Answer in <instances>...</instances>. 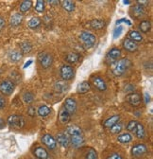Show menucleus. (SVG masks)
I'll list each match as a JSON object with an SVG mask.
<instances>
[{
    "mask_svg": "<svg viewBox=\"0 0 153 159\" xmlns=\"http://www.w3.org/2000/svg\"><path fill=\"white\" fill-rule=\"evenodd\" d=\"M41 19L40 18H38V17H33V18H31L29 21H28V26L30 28V29H36V28H38L40 25H41Z\"/></svg>",
    "mask_w": 153,
    "mask_h": 159,
    "instance_id": "32",
    "label": "nucleus"
},
{
    "mask_svg": "<svg viewBox=\"0 0 153 159\" xmlns=\"http://www.w3.org/2000/svg\"><path fill=\"white\" fill-rule=\"evenodd\" d=\"M122 30H123V28H122V27H118V28H116V30H114V38H117V37L121 34Z\"/></svg>",
    "mask_w": 153,
    "mask_h": 159,
    "instance_id": "42",
    "label": "nucleus"
},
{
    "mask_svg": "<svg viewBox=\"0 0 153 159\" xmlns=\"http://www.w3.org/2000/svg\"><path fill=\"white\" fill-rule=\"evenodd\" d=\"M137 3H138V5L142 6V5H146V4H148V1H143V0L141 1V0H138Z\"/></svg>",
    "mask_w": 153,
    "mask_h": 159,
    "instance_id": "47",
    "label": "nucleus"
},
{
    "mask_svg": "<svg viewBox=\"0 0 153 159\" xmlns=\"http://www.w3.org/2000/svg\"><path fill=\"white\" fill-rule=\"evenodd\" d=\"M91 89L90 87V84L88 82H82L78 85V92L81 94H85L87 92H89Z\"/></svg>",
    "mask_w": 153,
    "mask_h": 159,
    "instance_id": "27",
    "label": "nucleus"
},
{
    "mask_svg": "<svg viewBox=\"0 0 153 159\" xmlns=\"http://www.w3.org/2000/svg\"><path fill=\"white\" fill-rule=\"evenodd\" d=\"M147 152V147L145 144H136L132 147L131 149V154L135 157H140L143 156Z\"/></svg>",
    "mask_w": 153,
    "mask_h": 159,
    "instance_id": "8",
    "label": "nucleus"
},
{
    "mask_svg": "<svg viewBox=\"0 0 153 159\" xmlns=\"http://www.w3.org/2000/svg\"><path fill=\"white\" fill-rule=\"evenodd\" d=\"M19 47H20V49H21V52L22 53H29L32 49V46L29 42L28 41H25V42H22L20 45H19Z\"/></svg>",
    "mask_w": 153,
    "mask_h": 159,
    "instance_id": "31",
    "label": "nucleus"
},
{
    "mask_svg": "<svg viewBox=\"0 0 153 159\" xmlns=\"http://www.w3.org/2000/svg\"><path fill=\"white\" fill-rule=\"evenodd\" d=\"M148 101H149V96H148V94L146 93V102L148 103Z\"/></svg>",
    "mask_w": 153,
    "mask_h": 159,
    "instance_id": "49",
    "label": "nucleus"
},
{
    "mask_svg": "<svg viewBox=\"0 0 153 159\" xmlns=\"http://www.w3.org/2000/svg\"><path fill=\"white\" fill-rule=\"evenodd\" d=\"M145 13H146V11L143 6L135 5L131 9V15L135 18H141L145 15Z\"/></svg>",
    "mask_w": 153,
    "mask_h": 159,
    "instance_id": "16",
    "label": "nucleus"
},
{
    "mask_svg": "<svg viewBox=\"0 0 153 159\" xmlns=\"http://www.w3.org/2000/svg\"><path fill=\"white\" fill-rule=\"evenodd\" d=\"M66 87L67 85L64 83H58L55 85V88L57 89V91H60V92H64L66 90Z\"/></svg>",
    "mask_w": 153,
    "mask_h": 159,
    "instance_id": "40",
    "label": "nucleus"
},
{
    "mask_svg": "<svg viewBox=\"0 0 153 159\" xmlns=\"http://www.w3.org/2000/svg\"><path fill=\"white\" fill-rule=\"evenodd\" d=\"M33 153H34L35 157L38 159H48V152L43 147H37L34 150Z\"/></svg>",
    "mask_w": 153,
    "mask_h": 159,
    "instance_id": "17",
    "label": "nucleus"
},
{
    "mask_svg": "<svg viewBox=\"0 0 153 159\" xmlns=\"http://www.w3.org/2000/svg\"><path fill=\"white\" fill-rule=\"evenodd\" d=\"M81 40L82 41V43L86 48H92L95 44V42H97V38H95V36L87 31H83L81 33Z\"/></svg>",
    "mask_w": 153,
    "mask_h": 159,
    "instance_id": "3",
    "label": "nucleus"
},
{
    "mask_svg": "<svg viewBox=\"0 0 153 159\" xmlns=\"http://www.w3.org/2000/svg\"><path fill=\"white\" fill-rule=\"evenodd\" d=\"M5 105H6V99H5V98L3 96L0 95V109L4 108Z\"/></svg>",
    "mask_w": 153,
    "mask_h": 159,
    "instance_id": "43",
    "label": "nucleus"
},
{
    "mask_svg": "<svg viewBox=\"0 0 153 159\" xmlns=\"http://www.w3.org/2000/svg\"><path fill=\"white\" fill-rule=\"evenodd\" d=\"M31 6H32V2L30 1V0H25V1H23L20 4V11L22 13L27 12L30 10Z\"/></svg>",
    "mask_w": 153,
    "mask_h": 159,
    "instance_id": "30",
    "label": "nucleus"
},
{
    "mask_svg": "<svg viewBox=\"0 0 153 159\" xmlns=\"http://www.w3.org/2000/svg\"><path fill=\"white\" fill-rule=\"evenodd\" d=\"M127 102L132 106H139L142 102V98L138 93H130L126 98Z\"/></svg>",
    "mask_w": 153,
    "mask_h": 159,
    "instance_id": "9",
    "label": "nucleus"
},
{
    "mask_svg": "<svg viewBox=\"0 0 153 159\" xmlns=\"http://www.w3.org/2000/svg\"><path fill=\"white\" fill-rule=\"evenodd\" d=\"M14 91V84L11 80H5L0 83V92L3 95L9 96Z\"/></svg>",
    "mask_w": 153,
    "mask_h": 159,
    "instance_id": "5",
    "label": "nucleus"
},
{
    "mask_svg": "<svg viewBox=\"0 0 153 159\" xmlns=\"http://www.w3.org/2000/svg\"><path fill=\"white\" fill-rule=\"evenodd\" d=\"M128 37H129L128 39L131 40V41H133V42H135L136 44L138 42H142L143 41V37H142L141 33L139 31H137V30H131V31H129Z\"/></svg>",
    "mask_w": 153,
    "mask_h": 159,
    "instance_id": "20",
    "label": "nucleus"
},
{
    "mask_svg": "<svg viewBox=\"0 0 153 159\" xmlns=\"http://www.w3.org/2000/svg\"><path fill=\"white\" fill-rule=\"evenodd\" d=\"M107 159H123V158H122L121 155H119L118 153H112V154H111Z\"/></svg>",
    "mask_w": 153,
    "mask_h": 159,
    "instance_id": "44",
    "label": "nucleus"
},
{
    "mask_svg": "<svg viewBox=\"0 0 153 159\" xmlns=\"http://www.w3.org/2000/svg\"><path fill=\"white\" fill-rule=\"evenodd\" d=\"M92 83L98 91H105L107 89V84L101 77L95 76L92 78Z\"/></svg>",
    "mask_w": 153,
    "mask_h": 159,
    "instance_id": "12",
    "label": "nucleus"
},
{
    "mask_svg": "<svg viewBox=\"0 0 153 159\" xmlns=\"http://www.w3.org/2000/svg\"><path fill=\"white\" fill-rule=\"evenodd\" d=\"M134 132H135V134H136V136H137L138 138H144V137H145V134H146V133H145V128H144V126H143L141 123L137 122L136 129H135Z\"/></svg>",
    "mask_w": 153,
    "mask_h": 159,
    "instance_id": "33",
    "label": "nucleus"
},
{
    "mask_svg": "<svg viewBox=\"0 0 153 159\" xmlns=\"http://www.w3.org/2000/svg\"><path fill=\"white\" fill-rule=\"evenodd\" d=\"M66 62H68L69 64H75L80 60V55L78 53H69L66 55L65 57Z\"/></svg>",
    "mask_w": 153,
    "mask_h": 159,
    "instance_id": "28",
    "label": "nucleus"
},
{
    "mask_svg": "<svg viewBox=\"0 0 153 159\" xmlns=\"http://www.w3.org/2000/svg\"><path fill=\"white\" fill-rule=\"evenodd\" d=\"M48 3L51 4V5H56V4H59L60 1H52V0H51V1H48Z\"/></svg>",
    "mask_w": 153,
    "mask_h": 159,
    "instance_id": "48",
    "label": "nucleus"
},
{
    "mask_svg": "<svg viewBox=\"0 0 153 159\" xmlns=\"http://www.w3.org/2000/svg\"><path fill=\"white\" fill-rule=\"evenodd\" d=\"M75 75V70L70 66H63L61 68V77L64 81H70Z\"/></svg>",
    "mask_w": 153,
    "mask_h": 159,
    "instance_id": "7",
    "label": "nucleus"
},
{
    "mask_svg": "<svg viewBox=\"0 0 153 159\" xmlns=\"http://www.w3.org/2000/svg\"><path fill=\"white\" fill-rule=\"evenodd\" d=\"M122 129H123V125L121 123H118L117 122L116 124H114L113 126H111L110 128V131L112 134H118V133H120L122 131Z\"/></svg>",
    "mask_w": 153,
    "mask_h": 159,
    "instance_id": "38",
    "label": "nucleus"
},
{
    "mask_svg": "<svg viewBox=\"0 0 153 159\" xmlns=\"http://www.w3.org/2000/svg\"><path fill=\"white\" fill-rule=\"evenodd\" d=\"M136 125H137V121L135 120H131L128 123L127 125V130L129 131V132H134L135 129H136Z\"/></svg>",
    "mask_w": 153,
    "mask_h": 159,
    "instance_id": "39",
    "label": "nucleus"
},
{
    "mask_svg": "<svg viewBox=\"0 0 153 159\" xmlns=\"http://www.w3.org/2000/svg\"><path fill=\"white\" fill-rule=\"evenodd\" d=\"M4 126H5V121H4V119H2L1 117H0V129L4 128Z\"/></svg>",
    "mask_w": 153,
    "mask_h": 159,
    "instance_id": "46",
    "label": "nucleus"
},
{
    "mask_svg": "<svg viewBox=\"0 0 153 159\" xmlns=\"http://www.w3.org/2000/svg\"><path fill=\"white\" fill-rule=\"evenodd\" d=\"M131 66V61L127 58L121 59L119 61L114 63L113 68H112V73L116 76H122L129 67Z\"/></svg>",
    "mask_w": 153,
    "mask_h": 159,
    "instance_id": "1",
    "label": "nucleus"
},
{
    "mask_svg": "<svg viewBox=\"0 0 153 159\" xmlns=\"http://www.w3.org/2000/svg\"><path fill=\"white\" fill-rule=\"evenodd\" d=\"M66 133L70 136L79 135V134H82V130L78 125H69L66 128Z\"/></svg>",
    "mask_w": 153,
    "mask_h": 159,
    "instance_id": "19",
    "label": "nucleus"
},
{
    "mask_svg": "<svg viewBox=\"0 0 153 159\" xmlns=\"http://www.w3.org/2000/svg\"><path fill=\"white\" fill-rule=\"evenodd\" d=\"M71 144L75 147V148H79L81 146H82L84 144V137L82 134H79V135H73L70 138Z\"/></svg>",
    "mask_w": 153,
    "mask_h": 159,
    "instance_id": "15",
    "label": "nucleus"
},
{
    "mask_svg": "<svg viewBox=\"0 0 153 159\" xmlns=\"http://www.w3.org/2000/svg\"><path fill=\"white\" fill-rule=\"evenodd\" d=\"M5 27V21L2 16H0V30H1L3 28Z\"/></svg>",
    "mask_w": 153,
    "mask_h": 159,
    "instance_id": "45",
    "label": "nucleus"
},
{
    "mask_svg": "<svg viewBox=\"0 0 153 159\" xmlns=\"http://www.w3.org/2000/svg\"><path fill=\"white\" fill-rule=\"evenodd\" d=\"M117 140H118L120 143L127 144V143H129V142L132 140V136H131V134H129V133H126V134H123L119 135V136L117 137Z\"/></svg>",
    "mask_w": 153,
    "mask_h": 159,
    "instance_id": "29",
    "label": "nucleus"
},
{
    "mask_svg": "<svg viewBox=\"0 0 153 159\" xmlns=\"http://www.w3.org/2000/svg\"><path fill=\"white\" fill-rule=\"evenodd\" d=\"M42 142L50 150H54L56 149L57 147V141H56V139L49 134H45L43 137H42Z\"/></svg>",
    "mask_w": 153,
    "mask_h": 159,
    "instance_id": "10",
    "label": "nucleus"
},
{
    "mask_svg": "<svg viewBox=\"0 0 153 159\" xmlns=\"http://www.w3.org/2000/svg\"><path fill=\"white\" fill-rule=\"evenodd\" d=\"M90 26L94 30H101L105 27V22L101 19H93L90 22Z\"/></svg>",
    "mask_w": 153,
    "mask_h": 159,
    "instance_id": "22",
    "label": "nucleus"
},
{
    "mask_svg": "<svg viewBox=\"0 0 153 159\" xmlns=\"http://www.w3.org/2000/svg\"><path fill=\"white\" fill-rule=\"evenodd\" d=\"M64 109L66 110V112L71 116V115H74L76 113V102L74 98H68L65 99L64 102Z\"/></svg>",
    "mask_w": 153,
    "mask_h": 159,
    "instance_id": "11",
    "label": "nucleus"
},
{
    "mask_svg": "<svg viewBox=\"0 0 153 159\" xmlns=\"http://www.w3.org/2000/svg\"><path fill=\"white\" fill-rule=\"evenodd\" d=\"M23 99L27 104H31L34 101V95L31 92H26L23 96Z\"/></svg>",
    "mask_w": 153,
    "mask_h": 159,
    "instance_id": "35",
    "label": "nucleus"
},
{
    "mask_svg": "<svg viewBox=\"0 0 153 159\" xmlns=\"http://www.w3.org/2000/svg\"><path fill=\"white\" fill-rule=\"evenodd\" d=\"M59 117H60L61 122L63 123V124L68 123V122L70 121V115L66 112V110H65L64 108L62 109V110L60 111V116H59Z\"/></svg>",
    "mask_w": 153,
    "mask_h": 159,
    "instance_id": "26",
    "label": "nucleus"
},
{
    "mask_svg": "<svg viewBox=\"0 0 153 159\" xmlns=\"http://www.w3.org/2000/svg\"><path fill=\"white\" fill-rule=\"evenodd\" d=\"M85 159H98V152H95V150H94L93 148H90L88 150V152H86Z\"/></svg>",
    "mask_w": 153,
    "mask_h": 159,
    "instance_id": "36",
    "label": "nucleus"
},
{
    "mask_svg": "<svg viewBox=\"0 0 153 159\" xmlns=\"http://www.w3.org/2000/svg\"><path fill=\"white\" fill-rule=\"evenodd\" d=\"M24 16L22 13H15L11 17V27H18L22 22H23Z\"/></svg>",
    "mask_w": 153,
    "mask_h": 159,
    "instance_id": "18",
    "label": "nucleus"
},
{
    "mask_svg": "<svg viewBox=\"0 0 153 159\" xmlns=\"http://www.w3.org/2000/svg\"><path fill=\"white\" fill-rule=\"evenodd\" d=\"M139 29L143 33H147L151 29V23L148 20H144L139 24Z\"/></svg>",
    "mask_w": 153,
    "mask_h": 159,
    "instance_id": "25",
    "label": "nucleus"
},
{
    "mask_svg": "<svg viewBox=\"0 0 153 159\" xmlns=\"http://www.w3.org/2000/svg\"><path fill=\"white\" fill-rule=\"evenodd\" d=\"M31 63H32V61H31V60H30V61H28V63L26 64V66H24V68H26L27 66H29V65H30Z\"/></svg>",
    "mask_w": 153,
    "mask_h": 159,
    "instance_id": "50",
    "label": "nucleus"
},
{
    "mask_svg": "<svg viewBox=\"0 0 153 159\" xmlns=\"http://www.w3.org/2000/svg\"><path fill=\"white\" fill-rule=\"evenodd\" d=\"M38 60H39V63L42 66V67L45 69L50 67L53 64V57L49 53H46V52L40 53Z\"/></svg>",
    "mask_w": 153,
    "mask_h": 159,
    "instance_id": "4",
    "label": "nucleus"
},
{
    "mask_svg": "<svg viewBox=\"0 0 153 159\" xmlns=\"http://www.w3.org/2000/svg\"><path fill=\"white\" fill-rule=\"evenodd\" d=\"M8 123L11 127L16 128V129H20L23 128L25 125V119L22 116L19 115H12L10 116L8 118Z\"/></svg>",
    "mask_w": 153,
    "mask_h": 159,
    "instance_id": "2",
    "label": "nucleus"
},
{
    "mask_svg": "<svg viewBox=\"0 0 153 159\" xmlns=\"http://www.w3.org/2000/svg\"><path fill=\"white\" fill-rule=\"evenodd\" d=\"M28 116H34L35 114H36V109H35L33 106H30V107L28 109Z\"/></svg>",
    "mask_w": 153,
    "mask_h": 159,
    "instance_id": "41",
    "label": "nucleus"
},
{
    "mask_svg": "<svg viewBox=\"0 0 153 159\" xmlns=\"http://www.w3.org/2000/svg\"><path fill=\"white\" fill-rule=\"evenodd\" d=\"M9 57H10V59H11V61H12V62H19L20 60L22 59V53L19 51V50H16V49H14V50H11V52H10V55H9Z\"/></svg>",
    "mask_w": 153,
    "mask_h": 159,
    "instance_id": "23",
    "label": "nucleus"
},
{
    "mask_svg": "<svg viewBox=\"0 0 153 159\" xmlns=\"http://www.w3.org/2000/svg\"><path fill=\"white\" fill-rule=\"evenodd\" d=\"M121 56V50L118 48H111L106 55V62L108 64H113L117 62V60Z\"/></svg>",
    "mask_w": 153,
    "mask_h": 159,
    "instance_id": "6",
    "label": "nucleus"
},
{
    "mask_svg": "<svg viewBox=\"0 0 153 159\" xmlns=\"http://www.w3.org/2000/svg\"><path fill=\"white\" fill-rule=\"evenodd\" d=\"M61 3H62L63 8L66 11H68V12L74 11V10H75V3L73 1H70V0H63V1H62Z\"/></svg>",
    "mask_w": 153,
    "mask_h": 159,
    "instance_id": "24",
    "label": "nucleus"
},
{
    "mask_svg": "<svg viewBox=\"0 0 153 159\" xmlns=\"http://www.w3.org/2000/svg\"><path fill=\"white\" fill-rule=\"evenodd\" d=\"M123 48L129 52H133V51L137 50L138 45L135 42H133V41H131V40L127 38L124 40V42H123Z\"/></svg>",
    "mask_w": 153,
    "mask_h": 159,
    "instance_id": "14",
    "label": "nucleus"
},
{
    "mask_svg": "<svg viewBox=\"0 0 153 159\" xmlns=\"http://www.w3.org/2000/svg\"><path fill=\"white\" fill-rule=\"evenodd\" d=\"M50 112H51L50 108L46 105H42L39 107V109H38V114H39L40 116H43V117L48 116L50 114Z\"/></svg>",
    "mask_w": 153,
    "mask_h": 159,
    "instance_id": "34",
    "label": "nucleus"
},
{
    "mask_svg": "<svg viewBox=\"0 0 153 159\" xmlns=\"http://www.w3.org/2000/svg\"><path fill=\"white\" fill-rule=\"evenodd\" d=\"M56 139L58 140L59 144L63 147V148H68L69 143H70V139L68 137V135L65 133H59L56 136ZM56 140V141H57Z\"/></svg>",
    "mask_w": 153,
    "mask_h": 159,
    "instance_id": "13",
    "label": "nucleus"
},
{
    "mask_svg": "<svg viewBox=\"0 0 153 159\" xmlns=\"http://www.w3.org/2000/svg\"><path fill=\"white\" fill-rule=\"evenodd\" d=\"M119 119H120L119 116H111V117L106 119V120L104 121V123H103V125L106 128H111L114 124H116L119 121Z\"/></svg>",
    "mask_w": 153,
    "mask_h": 159,
    "instance_id": "21",
    "label": "nucleus"
},
{
    "mask_svg": "<svg viewBox=\"0 0 153 159\" xmlns=\"http://www.w3.org/2000/svg\"><path fill=\"white\" fill-rule=\"evenodd\" d=\"M35 11L39 13H42L45 11V1H43V0H38V1H36Z\"/></svg>",
    "mask_w": 153,
    "mask_h": 159,
    "instance_id": "37",
    "label": "nucleus"
}]
</instances>
